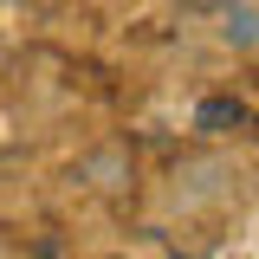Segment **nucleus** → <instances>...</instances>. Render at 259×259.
<instances>
[{
    "mask_svg": "<svg viewBox=\"0 0 259 259\" xmlns=\"http://www.w3.org/2000/svg\"><path fill=\"white\" fill-rule=\"evenodd\" d=\"M201 123H240V104H207Z\"/></svg>",
    "mask_w": 259,
    "mask_h": 259,
    "instance_id": "obj_1",
    "label": "nucleus"
}]
</instances>
